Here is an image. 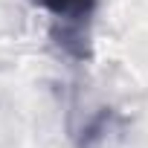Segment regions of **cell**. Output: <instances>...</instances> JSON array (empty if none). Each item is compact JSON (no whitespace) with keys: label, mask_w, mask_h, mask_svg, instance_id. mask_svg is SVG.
I'll list each match as a JSON object with an SVG mask.
<instances>
[{"label":"cell","mask_w":148,"mask_h":148,"mask_svg":"<svg viewBox=\"0 0 148 148\" xmlns=\"http://www.w3.org/2000/svg\"><path fill=\"white\" fill-rule=\"evenodd\" d=\"M32 3L44 6L61 21H84L96 9V0H32Z\"/></svg>","instance_id":"1"}]
</instances>
